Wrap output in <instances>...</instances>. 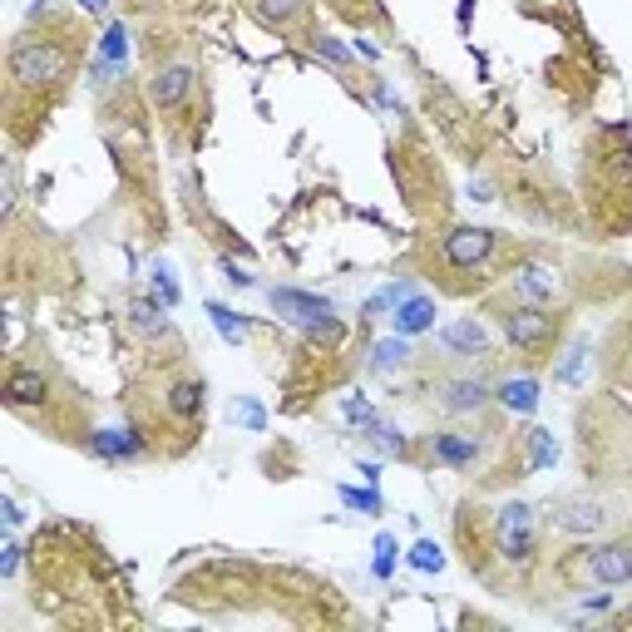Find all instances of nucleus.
Listing matches in <instances>:
<instances>
[{"mask_svg": "<svg viewBox=\"0 0 632 632\" xmlns=\"http://www.w3.org/2000/svg\"><path fill=\"white\" fill-rule=\"evenodd\" d=\"M75 54L70 45H60L54 35H21L11 45V79L15 89H50L70 75Z\"/></svg>", "mask_w": 632, "mask_h": 632, "instance_id": "f257e3e1", "label": "nucleus"}, {"mask_svg": "<svg viewBox=\"0 0 632 632\" xmlns=\"http://www.w3.org/2000/svg\"><path fill=\"white\" fill-rule=\"evenodd\" d=\"M499 332L509 336V346L524 356H544L558 341V316H548L534 301H514V307L499 311Z\"/></svg>", "mask_w": 632, "mask_h": 632, "instance_id": "f03ea898", "label": "nucleus"}, {"mask_svg": "<svg viewBox=\"0 0 632 632\" xmlns=\"http://www.w3.org/2000/svg\"><path fill=\"white\" fill-rule=\"evenodd\" d=\"M573 573H579L583 583H598V588H628L632 583V544L628 538H612V544L579 548Z\"/></svg>", "mask_w": 632, "mask_h": 632, "instance_id": "7ed1b4c3", "label": "nucleus"}, {"mask_svg": "<svg viewBox=\"0 0 632 632\" xmlns=\"http://www.w3.org/2000/svg\"><path fill=\"white\" fill-rule=\"evenodd\" d=\"M494 247H499L494 227H450V233L439 237V258L455 272H474L494 258Z\"/></svg>", "mask_w": 632, "mask_h": 632, "instance_id": "20e7f679", "label": "nucleus"}, {"mask_svg": "<svg viewBox=\"0 0 632 632\" xmlns=\"http://www.w3.org/2000/svg\"><path fill=\"white\" fill-rule=\"evenodd\" d=\"M548 524L573 534V538L603 534V529H608V504L593 499V494H563V499H554V509H548Z\"/></svg>", "mask_w": 632, "mask_h": 632, "instance_id": "39448f33", "label": "nucleus"}, {"mask_svg": "<svg viewBox=\"0 0 632 632\" xmlns=\"http://www.w3.org/2000/svg\"><path fill=\"white\" fill-rule=\"evenodd\" d=\"M509 287H514V301H534V307H548V301L563 291V277H558L548 262L538 258H524L509 267Z\"/></svg>", "mask_w": 632, "mask_h": 632, "instance_id": "423d86ee", "label": "nucleus"}, {"mask_svg": "<svg viewBox=\"0 0 632 632\" xmlns=\"http://www.w3.org/2000/svg\"><path fill=\"white\" fill-rule=\"evenodd\" d=\"M267 301H272V311H277L282 322H291V326H316L322 316H336V307L326 297H316V291H297V287H272L267 291Z\"/></svg>", "mask_w": 632, "mask_h": 632, "instance_id": "0eeeda50", "label": "nucleus"}, {"mask_svg": "<svg viewBox=\"0 0 632 632\" xmlns=\"http://www.w3.org/2000/svg\"><path fill=\"white\" fill-rule=\"evenodd\" d=\"M439 406L450 410V415H480V410H489L494 400V386L489 381H480V375H455V381H439Z\"/></svg>", "mask_w": 632, "mask_h": 632, "instance_id": "6e6552de", "label": "nucleus"}, {"mask_svg": "<svg viewBox=\"0 0 632 632\" xmlns=\"http://www.w3.org/2000/svg\"><path fill=\"white\" fill-rule=\"evenodd\" d=\"M430 455L439 464H450V470H474L484 455V439L474 430H435L430 435Z\"/></svg>", "mask_w": 632, "mask_h": 632, "instance_id": "1a4fd4ad", "label": "nucleus"}, {"mask_svg": "<svg viewBox=\"0 0 632 632\" xmlns=\"http://www.w3.org/2000/svg\"><path fill=\"white\" fill-rule=\"evenodd\" d=\"M45 400H50V375L40 365H11V375H5V406L25 415V410H40Z\"/></svg>", "mask_w": 632, "mask_h": 632, "instance_id": "9d476101", "label": "nucleus"}, {"mask_svg": "<svg viewBox=\"0 0 632 632\" xmlns=\"http://www.w3.org/2000/svg\"><path fill=\"white\" fill-rule=\"evenodd\" d=\"M188 94H193V65H183V60L178 65H163L159 75L149 79V99L159 109H178Z\"/></svg>", "mask_w": 632, "mask_h": 632, "instance_id": "9b49d317", "label": "nucleus"}, {"mask_svg": "<svg viewBox=\"0 0 632 632\" xmlns=\"http://www.w3.org/2000/svg\"><path fill=\"white\" fill-rule=\"evenodd\" d=\"M494 400H499L509 415H534L544 396H538L534 375H509V381H499V386H494Z\"/></svg>", "mask_w": 632, "mask_h": 632, "instance_id": "f8f14e48", "label": "nucleus"}, {"mask_svg": "<svg viewBox=\"0 0 632 632\" xmlns=\"http://www.w3.org/2000/svg\"><path fill=\"white\" fill-rule=\"evenodd\" d=\"M89 450H94L99 460L119 464V460H139L144 439L134 435V430H94V435H89Z\"/></svg>", "mask_w": 632, "mask_h": 632, "instance_id": "ddd939ff", "label": "nucleus"}, {"mask_svg": "<svg viewBox=\"0 0 632 632\" xmlns=\"http://www.w3.org/2000/svg\"><path fill=\"white\" fill-rule=\"evenodd\" d=\"M435 297H425V291H410L406 301L396 307V332L400 336H420V332H435Z\"/></svg>", "mask_w": 632, "mask_h": 632, "instance_id": "4468645a", "label": "nucleus"}, {"mask_svg": "<svg viewBox=\"0 0 632 632\" xmlns=\"http://www.w3.org/2000/svg\"><path fill=\"white\" fill-rule=\"evenodd\" d=\"M439 346H450L460 356H489V336H484V326L474 316H460V322L439 326Z\"/></svg>", "mask_w": 632, "mask_h": 632, "instance_id": "2eb2a0df", "label": "nucleus"}, {"mask_svg": "<svg viewBox=\"0 0 632 632\" xmlns=\"http://www.w3.org/2000/svg\"><path fill=\"white\" fill-rule=\"evenodd\" d=\"M499 558L504 563H514V568H524V563H534V554H538V538H534V524H514V529H499Z\"/></svg>", "mask_w": 632, "mask_h": 632, "instance_id": "dca6fc26", "label": "nucleus"}, {"mask_svg": "<svg viewBox=\"0 0 632 632\" xmlns=\"http://www.w3.org/2000/svg\"><path fill=\"white\" fill-rule=\"evenodd\" d=\"M163 406H168V415H178V420L203 415V381H173L168 396H163Z\"/></svg>", "mask_w": 632, "mask_h": 632, "instance_id": "f3484780", "label": "nucleus"}, {"mask_svg": "<svg viewBox=\"0 0 632 632\" xmlns=\"http://www.w3.org/2000/svg\"><path fill=\"white\" fill-rule=\"evenodd\" d=\"M410 361V336H381V341L371 346V365L375 371H400V365Z\"/></svg>", "mask_w": 632, "mask_h": 632, "instance_id": "a211bd4d", "label": "nucleus"}, {"mask_svg": "<svg viewBox=\"0 0 632 632\" xmlns=\"http://www.w3.org/2000/svg\"><path fill=\"white\" fill-rule=\"evenodd\" d=\"M307 15V0H258V21L272 25V30H287Z\"/></svg>", "mask_w": 632, "mask_h": 632, "instance_id": "6ab92c4d", "label": "nucleus"}, {"mask_svg": "<svg viewBox=\"0 0 632 632\" xmlns=\"http://www.w3.org/2000/svg\"><path fill=\"white\" fill-rule=\"evenodd\" d=\"M529 470L534 474H544V470H554L558 464V439H554V430H529Z\"/></svg>", "mask_w": 632, "mask_h": 632, "instance_id": "aec40b11", "label": "nucleus"}, {"mask_svg": "<svg viewBox=\"0 0 632 632\" xmlns=\"http://www.w3.org/2000/svg\"><path fill=\"white\" fill-rule=\"evenodd\" d=\"M149 291H153V301H159V307H168V311L183 301V291H178V282H173L168 262H149Z\"/></svg>", "mask_w": 632, "mask_h": 632, "instance_id": "412c9836", "label": "nucleus"}, {"mask_svg": "<svg viewBox=\"0 0 632 632\" xmlns=\"http://www.w3.org/2000/svg\"><path fill=\"white\" fill-rule=\"evenodd\" d=\"M124 60H129V30H124V21H114L104 30V40H99V65L124 70Z\"/></svg>", "mask_w": 632, "mask_h": 632, "instance_id": "4be33fe9", "label": "nucleus"}, {"mask_svg": "<svg viewBox=\"0 0 632 632\" xmlns=\"http://www.w3.org/2000/svg\"><path fill=\"white\" fill-rule=\"evenodd\" d=\"M365 439H371V445H375V450H381V455H396V460H400V455H406V450H410V439L400 435L396 425H386V420H375V425L365 430Z\"/></svg>", "mask_w": 632, "mask_h": 632, "instance_id": "5701e85b", "label": "nucleus"}, {"mask_svg": "<svg viewBox=\"0 0 632 632\" xmlns=\"http://www.w3.org/2000/svg\"><path fill=\"white\" fill-rule=\"evenodd\" d=\"M341 415H346V425H351L356 435H365V430L381 420V415H375V406H371L365 396H341Z\"/></svg>", "mask_w": 632, "mask_h": 632, "instance_id": "b1692460", "label": "nucleus"}, {"mask_svg": "<svg viewBox=\"0 0 632 632\" xmlns=\"http://www.w3.org/2000/svg\"><path fill=\"white\" fill-rule=\"evenodd\" d=\"M406 558H410V568H420V573H439V568H445V548H439L435 538H415Z\"/></svg>", "mask_w": 632, "mask_h": 632, "instance_id": "393cba45", "label": "nucleus"}, {"mask_svg": "<svg viewBox=\"0 0 632 632\" xmlns=\"http://www.w3.org/2000/svg\"><path fill=\"white\" fill-rule=\"evenodd\" d=\"M208 316H213L218 336H223L227 346H237V341H242V316H237L233 307H223V301H208Z\"/></svg>", "mask_w": 632, "mask_h": 632, "instance_id": "a878e982", "label": "nucleus"}, {"mask_svg": "<svg viewBox=\"0 0 632 632\" xmlns=\"http://www.w3.org/2000/svg\"><path fill=\"white\" fill-rule=\"evenodd\" d=\"M396 558H400L396 538H390V534H375V558H371V573H375L381 583H386V579H396Z\"/></svg>", "mask_w": 632, "mask_h": 632, "instance_id": "bb28decb", "label": "nucleus"}, {"mask_svg": "<svg viewBox=\"0 0 632 632\" xmlns=\"http://www.w3.org/2000/svg\"><path fill=\"white\" fill-rule=\"evenodd\" d=\"M341 504L346 509H356V514H381V509H386V504H381V494H375V484L371 489H356V484H341Z\"/></svg>", "mask_w": 632, "mask_h": 632, "instance_id": "cd10ccee", "label": "nucleus"}, {"mask_svg": "<svg viewBox=\"0 0 632 632\" xmlns=\"http://www.w3.org/2000/svg\"><path fill=\"white\" fill-rule=\"evenodd\" d=\"M583 361H588V341L568 346V351H563V361L554 365V381H558V386H573V381H579V371H583Z\"/></svg>", "mask_w": 632, "mask_h": 632, "instance_id": "c85d7f7f", "label": "nucleus"}, {"mask_svg": "<svg viewBox=\"0 0 632 632\" xmlns=\"http://www.w3.org/2000/svg\"><path fill=\"white\" fill-rule=\"evenodd\" d=\"M410 291H415V287H410V282H390V287H381V291H375L371 301H365V316H381V311L400 307V301H406Z\"/></svg>", "mask_w": 632, "mask_h": 632, "instance_id": "c756f323", "label": "nucleus"}, {"mask_svg": "<svg viewBox=\"0 0 632 632\" xmlns=\"http://www.w3.org/2000/svg\"><path fill=\"white\" fill-rule=\"evenodd\" d=\"M163 311L168 307H159V301H134L129 307V316H134V326H139V332H163Z\"/></svg>", "mask_w": 632, "mask_h": 632, "instance_id": "7c9ffc66", "label": "nucleus"}, {"mask_svg": "<svg viewBox=\"0 0 632 632\" xmlns=\"http://www.w3.org/2000/svg\"><path fill=\"white\" fill-rule=\"evenodd\" d=\"M233 420H237V425H247V430H258V435L267 430V410H262L252 396H242V400L233 406Z\"/></svg>", "mask_w": 632, "mask_h": 632, "instance_id": "2f4dec72", "label": "nucleus"}, {"mask_svg": "<svg viewBox=\"0 0 632 632\" xmlns=\"http://www.w3.org/2000/svg\"><path fill=\"white\" fill-rule=\"evenodd\" d=\"M514 524H534V504L529 499H509L499 509V529H514Z\"/></svg>", "mask_w": 632, "mask_h": 632, "instance_id": "473e14b6", "label": "nucleus"}, {"mask_svg": "<svg viewBox=\"0 0 632 632\" xmlns=\"http://www.w3.org/2000/svg\"><path fill=\"white\" fill-rule=\"evenodd\" d=\"M311 50L322 54L326 65H346V60H351V50H346V45L336 40V35H316V40H311Z\"/></svg>", "mask_w": 632, "mask_h": 632, "instance_id": "72a5a7b5", "label": "nucleus"}, {"mask_svg": "<svg viewBox=\"0 0 632 632\" xmlns=\"http://www.w3.org/2000/svg\"><path fill=\"white\" fill-rule=\"evenodd\" d=\"M15 568H21V544L11 538V544L0 548V579H15Z\"/></svg>", "mask_w": 632, "mask_h": 632, "instance_id": "f704fd0d", "label": "nucleus"}, {"mask_svg": "<svg viewBox=\"0 0 632 632\" xmlns=\"http://www.w3.org/2000/svg\"><path fill=\"white\" fill-rule=\"evenodd\" d=\"M612 608V593H583V612H608Z\"/></svg>", "mask_w": 632, "mask_h": 632, "instance_id": "c9c22d12", "label": "nucleus"}, {"mask_svg": "<svg viewBox=\"0 0 632 632\" xmlns=\"http://www.w3.org/2000/svg\"><path fill=\"white\" fill-rule=\"evenodd\" d=\"M223 277H227V282H233V287H252V277H247V272H242V267H237V262H233V258H223Z\"/></svg>", "mask_w": 632, "mask_h": 632, "instance_id": "e433bc0d", "label": "nucleus"}, {"mask_svg": "<svg viewBox=\"0 0 632 632\" xmlns=\"http://www.w3.org/2000/svg\"><path fill=\"white\" fill-rule=\"evenodd\" d=\"M0 514H5V524H11V529H21V504H15V499H0Z\"/></svg>", "mask_w": 632, "mask_h": 632, "instance_id": "4c0bfd02", "label": "nucleus"}, {"mask_svg": "<svg viewBox=\"0 0 632 632\" xmlns=\"http://www.w3.org/2000/svg\"><path fill=\"white\" fill-rule=\"evenodd\" d=\"M470 198H474V203H489V183L470 178Z\"/></svg>", "mask_w": 632, "mask_h": 632, "instance_id": "58836bf2", "label": "nucleus"}, {"mask_svg": "<svg viewBox=\"0 0 632 632\" xmlns=\"http://www.w3.org/2000/svg\"><path fill=\"white\" fill-rule=\"evenodd\" d=\"M361 480H365V484H381V464L365 460V464H361Z\"/></svg>", "mask_w": 632, "mask_h": 632, "instance_id": "ea45409f", "label": "nucleus"}, {"mask_svg": "<svg viewBox=\"0 0 632 632\" xmlns=\"http://www.w3.org/2000/svg\"><path fill=\"white\" fill-rule=\"evenodd\" d=\"M75 5H85L89 15H104L109 11V0H75Z\"/></svg>", "mask_w": 632, "mask_h": 632, "instance_id": "a19ab883", "label": "nucleus"}, {"mask_svg": "<svg viewBox=\"0 0 632 632\" xmlns=\"http://www.w3.org/2000/svg\"><path fill=\"white\" fill-rule=\"evenodd\" d=\"M628 356H632V346H628Z\"/></svg>", "mask_w": 632, "mask_h": 632, "instance_id": "79ce46f5", "label": "nucleus"}]
</instances>
